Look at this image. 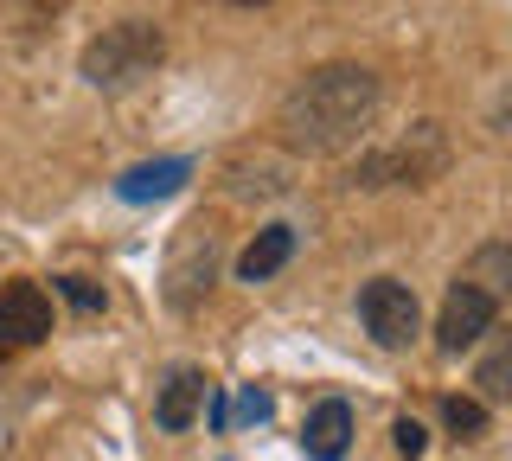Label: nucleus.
Wrapping results in <instances>:
<instances>
[{
  "label": "nucleus",
  "mask_w": 512,
  "mask_h": 461,
  "mask_svg": "<svg viewBox=\"0 0 512 461\" xmlns=\"http://www.w3.org/2000/svg\"><path fill=\"white\" fill-rule=\"evenodd\" d=\"M378 116V77L365 65H320L282 97L276 129L295 154H340Z\"/></svg>",
  "instance_id": "nucleus-1"
},
{
  "label": "nucleus",
  "mask_w": 512,
  "mask_h": 461,
  "mask_svg": "<svg viewBox=\"0 0 512 461\" xmlns=\"http://www.w3.org/2000/svg\"><path fill=\"white\" fill-rule=\"evenodd\" d=\"M160 58H167V39H160L154 20H116L84 45L77 77H84L90 90H135L141 77L160 71Z\"/></svg>",
  "instance_id": "nucleus-2"
},
{
  "label": "nucleus",
  "mask_w": 512,
  "mask_h": 461,
  "mask_svg": "<svg viewBox=\"0 0 512 461\" xmlns=\"http://www.w3.org/2000/svg\"><path fill=\"white\" fill-rule=\"evenodd\" d=\"M442 167H448V135H442V122H416L404 141L365 154V161L352 167V186H429Z\"/></svg>",
  "instance_id": "nucleus-3"
},
{
  "label": "nucleus",
  "mask_w": 512,
  "mask_h": 461,
  "mask_svg": "<svg viewBox=\"0 0 512 461\" xmlns=\"http://www.w3.org/2000/svg\"><path fill=\"white\" fill-rule=\"evenodd\" d=\"M359 321H365V333H372V346L404 353V346L416 340V327H423V308H416V295L397 276H372L359 289Z\"/></svg>",
  "instance_id": "nucleus-4"
},
{
  "label": "nucleus",
  "mask_w": 512,
  "mask_h": 461,
  "mask_svg": "<svg viewBox=\"0 0 512 461\" xmlns=\"http://www.w3.org/2000/svg\"><path fill=\"white\" fill-rule=\"evenodd\" d=\"M218 276V231L212 225H186L180 244H173V263H167V301L173 308H199V295L212 289Z\"/></svg>",
  "instance_id": "nucleus-5"
},
{
  "label": "nucleus",
  "mask_w": 512,
  "mask_h": 461,
  "mask_svg": "<svg viewBox=\"0 0 512 461\" xmlns=\"http://www.w3.org/2000/svg\"><path fill=\"white\" fill-rule=\"evenodd\" d=\"M487 327H493V295L480 289V282H455L448 301H442V321H436V346L442 353H461V346H474Z\"/></svg>",
  "instance_id": "nucleus-6"
},
{
  "label": "nucleus",
  "mask_w": 512,
  "mask_h": 461,
  "mask_svg": "<svg viewBox=\"0 0 512 461\" xmlns=\"http://www.w3.org/2000/svg\"><path fill=\"white\" fill-rule=\"evenodd\" d=\"M52 333V301L39 282H7L0 289V346H39Z\"/></svg>",
  "instance_id": "nucleus-7"
},
{
  "label": "nucleus",
  "mask_w": 512,
  "mask_h": 461,
  "mask_svg": "<svg viewBox=\"0 0 512 461\" xmlns=\"http://www.w3.org/2000/svg\"><path fill=\"white\" fill-rule=\"evenodd\" d=\"M301 449H308V461H340L352 449V404L346 397L314 404V417L301 423Z\"/></svg>",
  "instance_id": "nucleus-8"
},
{
  "label": "nucleus",
  "mask_w": 512,
  "mask_h": 461,
  "mask_svg": "<svg viewBox=\"0 0 512 461\" xmlns=\"http://www.w3.org/2000/svg\"><path fill=\"white\" fill-rule=\"evenodd\" d=\"M186 180H192V161H141V167H128L122 180H116V199L154 205V199H173Z\"/></svg>",
  "instance_id": "nucleus-9"
},
{
  "label": "nucleus",
  "mask_w": 512,
  "mask_h": 461,
  "mask_svg": "<svg viewBox=\"0 0 512 461\" xmlns=\"http://www.w3.org/2000/svg\"><path fill=\"white\" fill-rule=\"evenodd\" d=\"M205 397H212V378L192 372V365H180V372L160 385V397H154V423H160V429H186L192 417H199Z\"/></svg>",
  "instance_id": "nucleus-10"
},
{
  "label": "nucleus",
  "mask_w": 512,
  "mask_h": 461,
  "mask_svg": "<svg viewBox=\"0 0 512 461\" xmlns=\"http://www.w3.org/2000/svg\"><path fill=\"white\" fill-rule=\"evenodd\" d=\"M288 257H295V231H288V225H269V231H256L250 250L237 257V276H244V282H269Z\"/></svg>",
  "instance_id": "nucleus-11"
},
{
  "label": "nucleus",
  "mask_w": 512,
  "mask_h": 461,
  "mask_svg": "<svg viewBox=\"0 0 512 461\" xmlns=\"http://www.w3.org/2000/svg\"><path fill=\"white\" fill-rule=\"evenodd\" d=\"M474 385L487 391V397H512V327L500 333V346H493L487 359H480V372H474Z\"/></svg>",
  "instance_id": "nucleus-12"
},
{
  "label": "nucleus",
  "mask_w": 512,
  "mask_h": 461,
  "mask_svg": "<svg viewBox=\"0 0 512 461\" xmlns=\"http://www.w3.org/2000/svg\"><path fill=\"white\" fill-rule=\"evenodd\" d=\"M468 282H480V289H500V295H512V244H487V250H480V257H474V276Z\"/></svg>",
  "instance_id": "nucleus-13"
},
{
  "label": "nucleus",
  "mask_w": 512,
  "mask_h": 461,
  "mask_svg": "<svg viewBox=\"0 0 512 461\" xmlns=\"http://www.w3.org/2000/svg\"><path fill=\"white\" fill-rule=\"evenodd\" d=\"M442 417H448V429H455V436H480V429H487V410H480L474 397H448Z\"/></svg>",
  "instance_id": "nucleus-14"
},
{
  "label": "nucleus",
  "mask_w": 512,
  "mask_h": 461,
  "mask_svg": "<svg viewBox=\"0 0 512 461\" xmlns=\"http://www.w3.org/2000/svg\"><path fill=\"white\" fill-rule=\"evenodd\" d=\"M58 295L71 301V308H84V314H103V289L84 282V276H58Z\"/></svg>",
  "instance_id": "nucleus-15"
},
{
  "label": "nucleus",
  "mask_w": 512,
  "mask_h": 461,
  "mask_svg": "<svg viewBox=\"0 0 512 461\" xmlns=\"http://www.w3.org/2000/svg\"><path fill=\"white\" fill-rule=\"evenodd\" d=\"M269 410H276V397H269L263 385H244V397H237V423H269Z\"/></svg>",
  "instance_id": "nucleus-16"
},
{
  "label": "nucleus",
  "mask_w": 512,
  "mask_h": 461,
  "mask_svg": "<svg viewBox=\"0 0 512 461\" xmlns=\"http://www.w3.org/2000/svg\"><path fill=\"white\" fill-rule=\"evenodd\" d=\"M391 436H397V455H404V461H416V455L429 449V429L416 423V417H397V429H391Z\"/></svg>",
  "instance_id": "nucleus-17"
}]
</instances>
